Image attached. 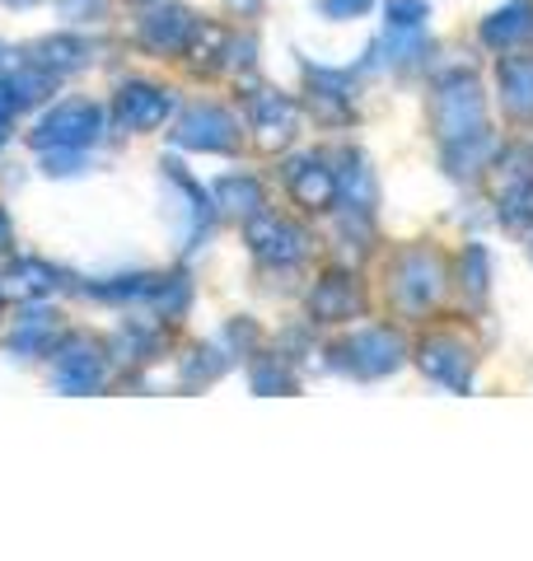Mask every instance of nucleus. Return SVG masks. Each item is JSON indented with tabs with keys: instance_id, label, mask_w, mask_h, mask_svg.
<instances>
[{
	"instance_id": "7c9ffc66",
	"label": "nucleus",
	"mask_w": 533,
	"mask_h": 561,
	"mask_svg": "<svg viewBox=\"0 0 533 561\" xmlns=\"http://www.w3.org/2000/svg\"><path fill=\"white\" fill-rule=\"evenodd\" d=\"M10 140V117H0V146H5Z\"/></svg>"
},
{
	"instance_id": "aec40b11",
	"label": "nucleus",
	"mask_w": 533,
	"mask_h": 561,
	"mask_svg": "<svg viewBox=\"0 0 533 561\" xmlns=\"http://www.w3.org/2000/svg\"><path fill=\"white\" fill-rule=\"evenodd\" d=\"M501 225L514 234H524L529 225H533V179H520V183H510L506 187V197H501Z\"/></svg>"
},
{
	"instance_id": "c85d7f7f",
	"label": "nucleus",
	"mask_w": 533,
	"mask_h": 561,
	"mask_svg": "<svg viewBox=\"0 0 533 561\" xmlns=\"http://www.w3.org/2000/svg\"><path fill=\"white\" fill-rule=\"evenodd\" d=\"M10 243H14V225H10V216H5V210H0V253H5Z\"/></svg>"
},
{
	"instance_id": "393cba45",
	"label": "nucleus",
	"mask_w": 533,
	"mask_h": 561,
	"mask_svg": "<svg viewBox=\"0 0 533 561\" xmlns=\"http://www.w3.org/2000/svg\"><path fill=\"white\" fill-rule=\"evenodd\" d=\"M431 5L426 0H388V28H421Z\"/></svg>"
},
{
	"instance_id": "a211bd4d",
	"label": "nucleus",
	"mask_w": 533,
	"mask_h": 561,
	"mask_svg": "<svg viewBox=\"0 0 533 561\" xmlns=\"http://www.w3.org/2000/svg\"><path fill=\"white\" fill-rule=\"evenodd\" d=\"M216 206L229 210V216H258V210L266 206L262 197V183L248 179V173H229V179H216Z\"/></svg>"
},
{
	"instance_id": "2f4dec72",
	"label": "nucleus",
	"mask_w": 533,
	"mask_h": 561,
	"mask_svg": "<svg viewBox=\"0 0 533 561\" xmlns=\"http://www.w3.org/2000/svg\"><path fill=\"white\" fill-rule=\"evenodd\" d=\"M5 5H20V10H29V5H38V0H5Z\"/></svg>"
},
{
	"instance_id": "f704fd0d",
	"label": "nucleus",
	"mask_w": 533,
	"mask_h": 561,
	"mask_svg": "<svg viewBox=\"0 0 533 561\" xmlns=\"http://www.w3.org/2000/svg\"><path fill=\"white\" fill-rule=\"evenodd\" d=\"M529 253H533V243H529Z\"/></svg>"
},
{
	"instance_id": "473e14b6",
	"label": "nucleus",
	"mask_w": 533,
	"mask_h": 561,
	"mask_svg": "<svg viewBox=\"0 0 533 561\" xmlns=\"http://www.w3.org/2000/svg\"><path fill=\"white\" fill-rule=\"evenodd\" d=\"M5 57H10V51H5V47H0V66H5Z\"/></svg>"
},
{
	"instance_id": "4468645a",
	"label": "nucleus",
	"mask_w": 533,
	"mask_h": 561,
	"mask_svg": "<svg viewBox=\"0 0 533 561\" xmlns=\"http://www.w3.org/2000/svg\"><path fill=\"white\" fill-rule=\"evenodd\" d=\"M309 313L318 323H347L361 313V286L351 276H328L318 280L314 295H309Z\"/></svg>"
},
{
	"instance_id": "f3484780",
	"label": "nucleus",
	"mask_w": 533,
	"mask_h": 561,
	"mask_svg": "<svg viewBox=\"0 0 533 561\" xmlns=\"http://www.w3.org/2000/svg\"><path fill=\"white\" fill-rule=\"evenodd\" d=\"M5 280H10L14 295H24V300H47V295L61 286V272L52 267V262H43V257H14Z\"/></svg>"
},
{
	"instance_id": "4be33fe9",
	"label": "nucleus",
	"mask_w": 533,
	"mask_h": 561,
	"mask_svg": "<svg viewBox=\"0 0 533 561\" xmlns=\"http://www.w3.org/2000/svg\"><path fill=\"white\" fill-rule=\"evenodd\" d=\"M150 300H155V309L165 313V319H178V313L188 309V300H192V286H188L183 276H165V280L155 276V286H150Z\"/></svg>"
},
{
	"instance_id": "dca6fc26",
	"label": "nucleus",
	"mask_w": 533,
	"mask_h": 561,
	"mask_svg": "<svg viewBox=\"0 0 533 561\" xmlns=\"http://www.w3.org/2000/svg\"><path fill=\"white\" fill-rule=\"evenodd\" d=\"M501 103L510 117L533 122V61L529 57H501Z\"/></svg>"
},
{
	"instance_id": "b1692460",
	"label": "nucleus",
	"mask_w": 533,
	"mask_h": 561,
	"mask_svg": "<svg viewBox=\"0 0 533 561\" xmlns=\"http://www.w3.org/2000/svg\"><path fill=\"white\" fill-rule=\"evenodd\" d=\"M253 389H258V393H291L295 379L281 370L276 360H258V365H253Z\"/></svg>"
},
{
	"instance_id": "f257e3e1",
	"label": "nucleus",
	"mask_w": 533,
	"mask_h": 561,
	"mask_svg": "<svg viewBox=\"0 0 533 561\" xmlns=\"http://www.w3.org/2000/svg\"><path fill=\"white\" fill-rule=\"evenodd\" d=\"M431 122H435L440 146H454V140L483 136L487 131L483 84H477L468 70H454V76H444L435 84V99H431Z\"/></svg>"
},
{
	"instance_id": "5701e85b",
	"label": "nucleus",
	"mask_w": 533,
	"mask_h": 561,
	"mask_svg": "<svg viewBox=\"0 0 533 561\" xmlns=\"http://www.w3.org/2000/svg\"><path fill=\"white\" fill-rule=\"evenodd\" d=\"M458 267H464V290L473 295V300H483V295H487V280H491V262H487L483 243H468L464 257H458Z\"/></svg>"
},
{
	"instance_id": "9d476101",
	"label": "nucleus",
	"mask_w": 533,
	"mask_h": 561,
	"mask_svg": "<svg viewBox=\"0 0 533 561\" xmlns=\"http://www.w3.org/2000/svg\"><path fill=\"white\" fill-rule=\"evenodd\" d=\"M248 127L258 131V146H266V150L291 146L295 127H299L295 99H286V94H276V90H266L262 84V90L248 94Z\"/></svg>"
},
{
	"instance_id": "f8f14e48",
	"label": "nucleus",
	"mask_w": 533,
	"mask_h": 561,
	"mask_svg": "<svg viewBox=\"0 0 533 561\" xmlns=\"http://www.w3.org/2000/svg\"><path fill=\"white\" fill-rule=\"evenodd\" d=\"M286 183H291V197L295 206L305 210H328L337 202V169H328L318 154H305L286 169Z\"/></svg>"
},
{
	"instance_id": "f03ea898",
	"label": "nucleus",
	"mask_w": 533,
	"mask_h": 561,
	"mask_svg": "<svg viewBox=\"0 0 533 561\" xmlns=\"http://www.w3.org/2000/svg\"><path fill=\"white\" fill-rule=\"evenodd\" d=\"M444 290V262L431 249H402L388 267V295L402 313H426Z\"/></svg>"
},
{
	"instance_id": "0eeeda50",
	"label": "nucleus",
	"mask_w": 533,
	"mask_h": 561,
	"mask_svg": "<svg viewBox=\"0 0 533 561\" xmlns=\"http://www.w3.org/2000/svg\"><path fill=\"white\" fill-rule=\"evenodd\" d=\"M248 249L266 267H295L309 253V234L299 225L272 216V210H258V216H248Z\"/></svg>"
},
{
	"instance_id": "bb28decb",
	"label": "nucleus",
	"mask_w": 533,
	"mask_h": 561,
	"mask_svg": "<svg viewBox=\"0 0 533 561\" xmlns=\"http://www.w3.org/2000/svg\"><path fill=\"white\" fill-rule=\"evenodd\" d=\"M375 0H324V20H332V24H342V20H355V14H365Z\"/></svg>"
},
{
	"instance_id": "1a4fd4ad",
	"label": "nucleus",
	"mask_w": 533,
	"mask_h": 561,
	"mask_svg": "<svg viewBox=\"0 0 533 561\" xmlns=\"http://www.w3.org/2000/svg\"><path fill=\"white\" fill-rule=\"evenodd\" d=\"M173 90L150 80H127L117 90V127L122 131H155L165 127V117L173 113Z\"/></svg>"
},
{
	"instance_id": "2eb2a0df",
	"label": "nucleus",
	"mask_w": 533,
	"mask_h": 561,
	"mask_svg": "<svg viewBox=\"0 0 533 561\" xmlns=\"http://www.w3.org/2000/svg\"><path fill=\"white\" fill-rule=\"evenodd\" d=\"M89 57H94V47L84 38H70V33H57V38H43L29 47V61L43 66L47 76H70V70L89 66Z\"/></svg>"
},
{
	"instance_id": "cd10ccee",
	"label": "nucleus",
	"mask_w": 533,
	"mask_h": 561,
	"mask_svg": "<svg viewBox=\"0 0 533 561\" xmlns=\"http://www.w3.org/2000/svg\"><path fill=\"white\" fill-rule=\"evenodd\" d=\"M47 173H52V179H57V173H61V179L80 173V150H52L47 154Z\"/></svg>"
},
{
	"instance_id": "7ed1b4c3",
	"label": "nucleus",
	"mask_w": 533,
	"mask_h": 561,
	"mask_svg": "<svg viewBox=\"0 0 533 561\" xmlns=\"http://www.w3.org/2000/svg\"><path fill=\"white\" fill-rule=\"evenodd\" d=\"M103 375H109V356L94 337L66 332V337L52 342V383L61 393H99Z\"/></svg>"
},
{
	"instance_id": "72a5a7b5",
	"label": "nucleus",
	"mask_w": 533,
	"mask_h": 561,
	"mask_svg": "<svg viewBox=\"0 0 533 561\" xmlns=\"http://www.w3.org/2000/svg\"><path fill=\"white\" fill-rule=\"evenodd\" d=\"M0 300H5V290H0Z\"/></svg>"
},
{
	"instance_id": "412c9836",
	"label": "nucleus",
	"mask_w": 533,
	"mask_h": 561,
	"mask_svg": "<svg viewBox=\"0 0 533 561\" xmlns=\"http://www.w3.org/2000/svg\"><path fill=\"white\" fill-rule=\"evenodd\" d=\"M229 360H235V351H225V346H197V351H192V356L183 360V383L216 379Z\"/></svg>"
},
{
	"instance_id": "423d86ee",
	"label": "nucleus",
	"mask_w": 533,
	"mask_h": 561,
	"mask_svg": "<svg viewBox=\"0 0 533 561\" xmlns=\"http://www.w3.org/2000/svg\"><path fill=\"white\" fill-rule=\"evenodd\" d=\"M173 140L183 150H202V154H229L239 146V117L220 108V103H192V108L178 117Z\"/></svg>"
},
{
	"instance_id": "39448f33",
	"label": "nucleus",
	"mask_w": 533,
	"mask_h": 561,
	"mask_svg": "<svg viewBox=\"0 0 533 561\" xmlns=\"http://www.w3.org/2000/svg\"><path fill=\"white\" fill-rule=\"evenodd\" d=\"M402 365V337L394 328H361L355 337L337 346V370L355 379H384Z\"/></svg>"
},
{
	"instance_id": "6ab92c4d",
	"label": "nucleus",
	"mask_w": 533,
	"mask_h": 561,
	"mask_svg": "<svg viewBox=\"0 0 533 561\" xmlns=\"http://www.w3.org/2000/svg\"><path fill=\"white\" fill-rule=\"evenodd\" d=\"M57 342V323H52V313L43 309H29L20 319V332H14V356H43Z\"/></svg>"
},
{
	"instance_id": "9b49d317",
	"label": "nucleus",
	"mask_w": 533,
	"mask_h": 561,
	"mask_svg": "<svg viewBox=\"0 0 533 561\" xmlns=\"http://www.w3.org/2000/svg\"><path fill=\"white\" fill-rule=\"evenodd\" d=\"M192 33H197V20L183 5H169V0H155L150 14L136 24L140 47L155 51V57H178L192 43Z\"/></svg>"
},
{
	"instance_id": "c9c22d12",
	"label": "nucleus",
	"mask_w": 533,
	"mask_h": 561,
	"mask_svg": "<svg viewBox=\"0 0 533 561\" xmlns=\"http://www.w3.org/2000/svg\"><path fill=\"white\" fill-rule=\"evenodd\" d=\"M150 5H155V0H150Z\"/></svg>"
},
{
	"instance_id": "ddd939ff",
	"label": "nucleus",
	"mask_w": 533,
	"mask_h": 561,
	"mask_svg": "<svg viewBox=\"0 0 533 561\" xmlns=\"http://www.w3.org/2000/svg\"><path fill=\"white\" fill-rule=\"evenodd\" d=\"M524 38H533V0H510L483 20V43L491 51H514Z\"/></svg>"
},
{
	"instance_id": "c756f323",
	"label": "nucleus",
	"mask_w": 533,
	"mask_h": 561,
	"mask_svg": "<svg viewBox=\"0 0 533 561\" xmlns=\"http://www.w3.org/2000/svg\"><path fill=\"white\" fill-rule=\"evenodd\" d=\"M225 5L235 10V14H258V10H262V0H225Z\"/></svg>"
},
{
	"instance_id": "a878e982",
	"label": "nucleus",
	"mask_w": 533,
	"mask_h": 561,
	"mask_svg": "<svg viewBox=\"0 0 533 561\" xmlns=\"http://www.w3.org/2000/svg\"><path fill=\"white\" fill-rule=\"evenodd\" d=\"M57 10L66 14V20L84 24V20H99V14L109 10V0H57Z\"/></svg>"
},
{
	"instance_id": "20e7f679",
	"label": "nucleus",
	"mask_w": 533,
	"mask_h": 561,
	"mask_svg": "<svg viewBox=\"0 0 533 561\" xmlns=\"http://www.w3.org/2000/svg\"><path fill=\"white\" fill-rule=\"evenodd\" d=\"M103 136V108L89 99H66L57 103L38 127H33V146L38 150H84Z\"/></svg>"
},
{
	"instance_id": "6e6552de",
	"label": "nucleus",
	"mask_w": 533,
	"mask_h": 561,
	"mask_svg": "<svg viewBox=\"0 0 533 561\" xmlns=\"http://www.w3.org/2000/svg\"><path fill=\"white\" fill-rule=\"evenodd\" d=\"M417 365L426 370V379H435V383H444V389H454V393L473 389V351L458 337H450V332L426 337L421 351H417Z\"/></svg>"
}]
</instances>
